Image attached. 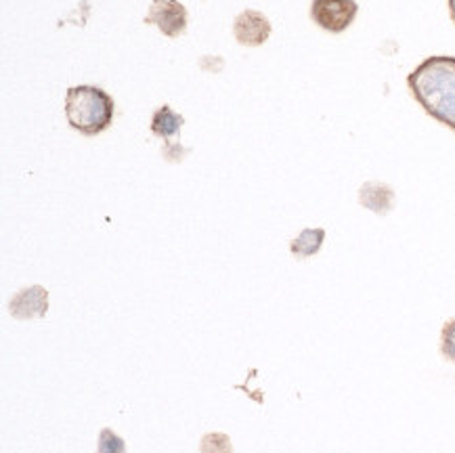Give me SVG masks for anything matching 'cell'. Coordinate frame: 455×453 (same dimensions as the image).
Masks as SVG:
<instances>
[{
    "label": "cell",
    "mask_w": 455,
    "mask_h": 453,
    "mask_svg": "<svg viewBox=\"0 0 455 453\" xmlns=\"http://www.w3.org/2000/svg\"><path fill=\"white\" fill-rule=\"evenodd\" d=\"M185 124V118L180 114L174 112L171 106H162L156 109L154 118H151V132H154L156 137L164 139V155L168 160L172 162V151H177V154L183 158L187 154V149H180V143H172V137L179 135L180 126Z\"/></svg>",
    "instance_id": "obj_5"
},
{
    "label": "cell",
    "mask_w": 455,
    "mask_h": 453,
    "mask_svg": "<svg viewBox=\"0 0 455 453\" xmlns=\"http://www.w3.org/2000/svg\"><path fill=\"white\" fill-rule=\"evenodd\" d=\"M97 453H126L124 439H120L112 428H103L101 434H99Z\"/></svg>",
    "instance_id": "obj_10"
},
{
    "label": "cell",
    "mask_w": 455,
    "mask_h": 453,
    "mask_svg": "<svg viewBox=\"0 0 455 453\" xmlns=\"http://www.w3.org/2000/svg\"><path fill=\"white\" fill-rule=\"evenodd\" d=\"M325 231L323 229H305L302 234L291 240L290 252L294 254L296 258H308L313 254H317L321 246H323Z\"/></svg>",
    "instance_id": "obj_9"
},
{
    "label": "cell",
    "mask_w": 455,
    "mask_h": 453,
    "mask_svg": "<svg viewBox=\"0 0 455 453\" xmlns=\"http://www.w3.org/2000/svg\"><path fill=\"white\" fill-rule=\"evenodd\" d=\"M395 191L384 183H365L359 191V202L370 211L378 214H387L393 208Z\"/></svg>",
    "instance_id": "obj_8"
},
{
    "label": "cell",
    "mask_w": 455,
    "mask_h": 453,
    "mask_svg": "<svg viewBox=\"0 0 455 453\" xmlns=\"http://www.w3.org/2000/svg\"><path fill=\"white\" fill-rule=\"evenodd\" d=\"M449 15H451V21L455 23V0H449Z\"/></svg>",
    "instance_id": "obj_12"
},
{
    "label": "cell",
    "mask_w": 455,
    "mask_h": 453,
    "mask_svg": "<svg viewBox=\"0 0 455 453\" xmlns=\"http://www.w3.org/2000/svg\"><path fill=\"white\" fill-rule=\"evenodd\" d=\"M441 342H449V345H455V319H449V322L443 325Z\"/></svg>",
    "instance_id": "obj_11"
},
{
    "label": "cell",
    "mask_w": 455,
    "mask_h": 453,
    "mask_svg": "<svg viewBox=\"0 0 455 453\" xmlns=\"http://www.w3.org/2000/svg\"><path fill=\"white\" fill-rule=\"evenodd\" d=\"M11 315L17 319H30V317H44L49 311V294L44 288L32 286L21 290L9 302Z\"/></svg>",
    "instance_id": "obj_7"
},
{
    "label": "cell",
    "mask_w": 455,
    "mask_h": 453,
    "mask_svg": "<svg viewBox=\"0 0 455 453\" xmlns=\"http://www.w3.org/2000/svg\"><path fill=\"white\" fill-rule=\"evenodd\" d=\"M407 86L430 118L455 132V57L424 60L407 76Z\"/></svg>",
    "instance_id": "obj_1"
},
{
    "label": "cell",
    "mask_w": 455,
    "mask_h": 453,
    "mask_svg": "<svg viewBox=\"0 0 455 453\" xmlns=\"http://www.w3.org/2000/svg\"><path fill=\"white\" fill-rule=\"evenodd\" d=\"M187 9L179 0H154L149 7V15L145 17L148 26L160 28V32L168 38H177L187 30Z\"/></svg>",
    "instance_id": "obj_4"
},
{
    "label": "cell",
    "mask_w": 455,
    "mask_h": 453,
    "mask_svg": "<svg viewBox=\"0 0 455 453\" xmlns=\"http://www.w3.org/2000/svg\"><path fill=\"white\" fill-rule=\"evenodd\" d=\"M233 34L243 46H260L271 36V23L259 11H243L233 21Z\"/></svg>",
    "instance_id": "obj_6"
},
{
    "label": "cell",
    "mask_w": 455,
    "mask_h": 453,
    "mask_svg": "<svg viewBox=\"0 0 455 453\" xmlns=\"http://www.w3.org/2000/svg\"><path fill=\"white\" fill-rule=\"evenodd\" d=\"M357 13L359 4L355 0H313L311 4V20L330 34L347 30Z\"/></svg>",
    "instance_id": "obj_3"
},
{
    "label": "cell",
    "mask_w": 455,
    "mask_h": 453,
    "mask_svg": "<svg viewBox=\"0 0 455 453\" xmlns=\"http://www.w3.org/2000/svg\"><path fill=\"white\" fill-rule=\"evenodd\" d=\"M114 99L99 86H72L66 92L69 126L84 137L101 135L114 120Z\"/></svg>",
    "instance_id": "obj_2"
}]
</instances>
